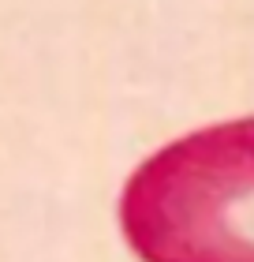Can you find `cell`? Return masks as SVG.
Here are the masks:
<instances>
[{"label":"cell","instance_id":"obj_1","mask_svg":"<svg viewBox=\"0 0 254 262\" xmlns=\"http://www.w3.org/2000/svg\"><path fill=\"white\" fill-rule=\"evenodd\" d=\"M116 213L142 262H254V116L153 150L127 176Z\"/></svg>","mask_w":254,"mask_h":262}]
</instances>
